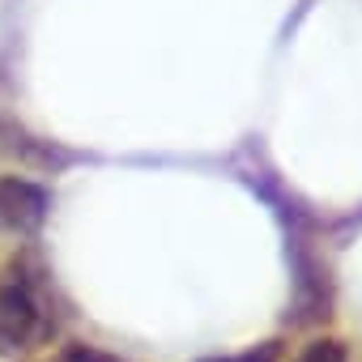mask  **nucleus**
<instances>
[{"mask_svg":"<svg viewBox=\"0 0 362 362\" xmlns=\"http://www.w3.org/2000/svg\"><path fill=\"white\" fill-rule=\"evenodd\" d=\"M56 294L35 260H13L0 273V354H30L56 337Z\"/></svg>","mask_w":362,"mask_h":362,"instance_id":"nucleus-1","label":"nucleus"},{"mask_svg":"<svg viewBox=\"0 0 362 362\" xmlns=\"http://www.w3.org/2000/svg\"><path fill=\"white\" fill-rule=\"evenodd\" d=\"M47 192L22 175H0V235H35L47 222Z\"/></svg>","mask_w":362,"mask_h":362,"instance_id":"nucleus-2","label":"nucleus"},{"mask_svg":"<svg viewBox=\"0 0 362 362\" xmlns=\"http://www.w3.org/2000/svg\"><path fill=\"white\" fill-rule=\"evenodd\" d=\"M294 362H358L354 354H349V345L345 341H337V337H324V341H311Z\"/></svg>","mask_w":362,"mask_h":362,"instance_id":"nucleus-3","label":"nucleus"},{"mask_svg":"<svg viewBox=\"0 0 362 362\" xmlns=\"http://www.w3.org/2000/svg\"><path fill=\"white\" fill-rule=\"evenodd\" d=\"M201 362H277V341L252 345L243 354H218V358H201Z\"/></svg>","mask_w":362,"mask_h":362,"instance_id":"nucleus-4","label":"nucleus"},{"mask_svg":"<svg viewBox=\"0 0 362 362\" xmlns=\"http://www.w3.org/2000/svg\"><path fill=\"white\" fill-rule=\"evenodd\" d=\"M60 362H124V358H115V354H107V349H98V345H69L64 354H60Z\"/></svg>","mask_w":362,"mask_h":362,"instance_id":"nucleus-5","label":"nucleus"}]
</instances>
